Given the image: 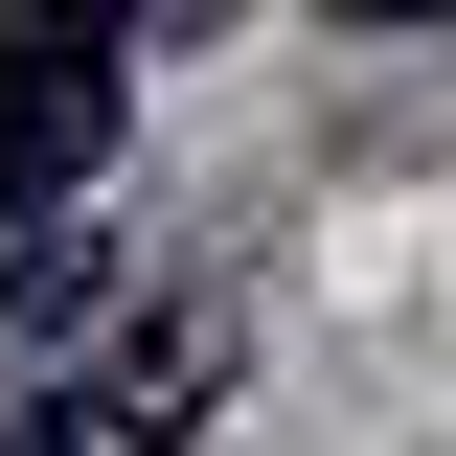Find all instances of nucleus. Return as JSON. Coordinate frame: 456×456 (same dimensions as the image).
Wrapping results in <instances>:
<instances>
[{
    "mask_svg": "<svg viewBox=\"0 0 456 456\" xmlns=\"http://www.w3.org/2000/svg\"><path fill=\"white\" fill-rule=\"evenodd\" d=\"M114 114H137V23L0 0V228H69V183L114 160Z\"/></svg>",
    "mask_w": 456,
    "mask_h": 456,
    "instance_id": "obj_1",
    "label": "nucleus"
},
{
    "mask_svg": "<svg viewBox=\"0 0 456 456\" xmlns=\"http://www.w3.org/2000/svg\"><path fill=\"white\" fill-rule=\"evenodd\" d=\"M206 388H228V297H183V320H137V342H114V434H137V456H160V434H206Z\"/></svg>",
    "mask_w": 456,
    "mask_h": 456,
    "instance_id": "obj_2",
    "label": "nucleus"
},
{
    "mask_svg": "<svg viewBox=\"0 0 456 456\" xmlns=\"http://www.w3.org/2000/svg\"><path fill=\"white\" fill-rule=\"evenodd\" d=\"M23 456H69V434H23Z\"/></svg>",
    "mask_w": 456,
    "mask_h": 456,
    "instance_id": "obj_3",
    "label": "nucleus"
}]
</instances>
